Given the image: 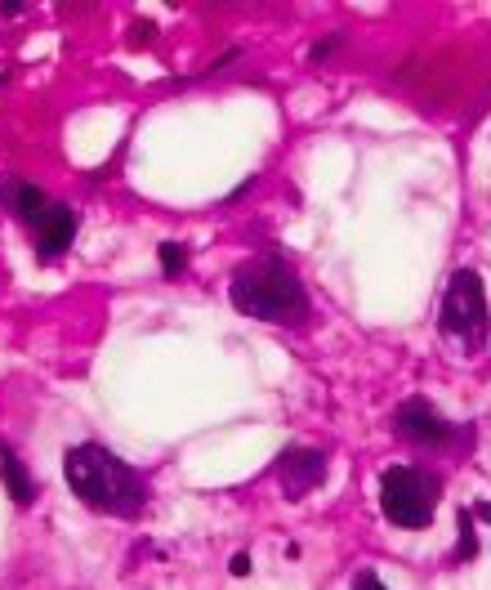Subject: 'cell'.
I'll use <instances>...</instances> for the list:
<instances>
[{
  "mask_svg": "<svg viewBox=\"0 0 491 590\" xmlns=\"http://www.w3.org/2000/svg\"><path fill=\"white\" fill-rule=\"evenodd\" d=\"M228 568H233L237 577H246V572H250V559H246V555H233V564H228Z\"/></svg>",
  "mask_w": 491,
  "mask_h": 590,
  "instance_id": "13",
  "label": "cell"
},
{
  "mask_svg": "<svg viewBox=\"0 0 491 590\" xmlns=\"http://www.w3.org/2000/svg\"><path fill=\"white\" fill-rule=\"evenodd\" d=\"M228 300L237 313L259 318V322H277V326H300L309 318V296L282 259L242 265L228 282Z\"/></svg>",
  "mask_w": 491,
  "mask_h": 590,
  "instance_id": "2",
  "label": "cell"
},
{
  "mask_svg": "<svg viewBox=\"0 0 491 590\" xmlns=\"http://www.w3.org/2000/svg\"><path fill=\"white\" fill-rule=\"evenodd\" d=\"M0 475H5V492H10L14 505H27V501L36 497V483H32V475L23 470V461H19L14 447H0Z\"/></svg>",
  "mask_w": 491,
  "mask_h": 590,
  "instance_id": "9",
  "label": "cell"
},
{
  "mask_svg": "<svg viewBox=\"0 0 491 590\" xmlns=\"http://www.w3.org/2000/svg\"><path fill=\"white\" fill-rule=\"evenodd\" d=\"M326 475V456L317 447H287L282 456H277V479H282V492L291 501H300L309 488H317Z\"/></svg>",
  "mask_w": 491,
  "mask_h": 590,
  "instance_id": "6",
  "label": "cell"
},
{
  "mask_svg": "<svg viewBox=\"0 0 491 590\" xmlns=\"http://www.w3.org/2000/svg\"><path fill=\"white\" fill-rule=\"evenodd\" d=\"M354 590H389V586H384V581H380L376 572H358V581H354Z\"/></svg>",
  "mask_w": 491,
  "mask_h": 590,
  "instance_id": "12",
  "label": "cell"
},
{
  "mask_svg": "<svg viewBox=\"0 0 491 590\" xmlns=\"http://www.w3.org/2000/svg\"><path fill=\"white\" fill-rule=\"evenodd\" d=\"M72 237H77V211L72 207H63V202H54L45 215H41V224L32 229V242H36V259H58V255H67V246H72Z\"/></svg>",
  "mask_w": 491,
  "mask_h": 590,
  "instance_id": "7",
  "label": "cell"
},
{
  "mask_svg": "<svg viewBox=\"0 0 491 590\" xmlns=\"http://www.w3.org/2000/svg\"><path fill=\"white\" fill-rule=\"evenodd\" d=\"M438 326H443L447 341H460L465 349H478V341L487 332V296H482V278L473 269H460L447 282Z\"/></svg>",
  "mask_w": 491,
  "mask_h": 590,
  "instance_id": "4",
  "label": "cell"
},
{
  "mask_svg": "<svg viewBox=\"0 0 491 590\" xmlns=\"http://www.w3.org/2000/svg\"><path fill=\"white\" fill-rule=\"evenodd\" d=\"M438 497H443V488L429 470L389 466L380 475V510H384L389 523H398V528H429Z\"/></svg>",
  "mask_w": 491,
  "mask_h": 590,
  "instance_id": "3",
  "label": "cell"
},
{
  "mask_svg": "<svg viewBox=\"0 0 491 590\" xmlns=\"http://www.w3.org/2000/svg\"><path fill=\"white\" fill-rule=\"evenodd\" d=\"M157 255H161V269H166V278H179V274H183V265H188V251H183V246L166 242Z\"/></svg>",
  "mask_w": 491,
  "mask_h": 590,
  "instance_id": "10",
  "label": "cell"
},
{
  "mask_svg": "<svg viewBox=\"0 0 491 590\" xmlns=\"http://www.w3.org/2000/svg\"><path fill=\"white\" fill-rule=\"evenodd\" d=\"M478 555V542H473V514L465 510L460 514V559H473Z\"/></svg>",
  "mask_w": 491,
  "mask_h": 590,
  "instance_id": "11",
  "label": "cell"
},
{
  "mask_svg": "<svg viewBox=\"0 0 491 590\" xmlns=\"http://www.w3.org/2000/svg\"><path fill=\"white\" fill-rule=\"evenodd\" d=\"M0 202H5V211H10V215L23 224V229H36V224H41V215L54 207V202H49V197H45L36 183L14 179V175H10V179H0Z\"/></svg>",
  "mask_w": 491,
  "mask_h": 590,
  "instance_id": "8",
  "label": "cell"
},
{
  "mask_svg": "<svg viewBox=\"0 0 491 590\" xmlns=\"http://www.w3.org/2000/svg\"><path fill=\"white\" fill-rule=\"evenodd\" d=\"M63 470H67V483H72L77 501L90 505V510L134 519L148 501L144 475L130 470L121 456H112L103 443H77L72 452H67Z\"/></svg>",
  "mask_w": 491,
  "mask_h": 590,
  "instance_id": "1",
  "label": "cell"
},
{
  "mask_svg": "<svg viewBox=\"0 0 491 590\" xmlns=\"http://www.w3.org/2000/svg\"><path fill=\"white\" fill-rule=\"evenodd\" d=\"M393 430L406 438V443H420V447H447L456 438V425L438 416V408L429 399H406L393 416Z\"/></svg>",
  "mask_w": 491,
  "mask_h": 590,
  "instance_id": "5",
  "label": "cell"
}]
</instances>
